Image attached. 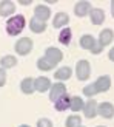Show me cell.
<instances>
[{
	"label": "cell",
	"mask_w": 114,
	"mask_h": 127,
	"mask_svg": "<svg viewBox=\"0 0 114 127\" xmlns=\"http://www.w3.org/2000/svg\"><path fill=\"white\" fill-rule=\"evenodd\" d=\"M25 25H26V20H25L23 16H12L8 19V22H6V33L9 36H19L23 31Z\"/></svg>",
	"instance_id": "cell-1"
},
{
	"label": "cell",
	"mask_w": 114,
	"mask_h": 127,
	"mask_svg": "<svg viewBox=\"0 0 114 127\" xmlns=\"http://www.w3.org/2000/svg\"><path fill=\"white\" fill-rule=\"evenodd\" d=\"M76 74H77L79 81H86L91 74V65L88 61H79L77 65H76Z\"/></svg>",
	"instance_id": "cell-2"
},
{
	"label": "cell",
	"mask_w": 114,
	"mask_h": 127,
	"mask_svg": "<svg viewBox=\"0 0 114 127\" xmlns=\"http://www.w3.org/2000/svg\"><path fill=\"white\" fill-rule=\"evenodd\" d=\"M16 53L20 54V56H26L31 50H33V40L29 37H22L20 40L16 42Z\"/></svg>",
	"instance_id": "cell-3"
},
{
	"label": "cell",
	"mask_w": 114,
	"mask_h": 127,
	"mask_svg": "<svg viewBox=\"0 0 114 127\" xmlns=\"http://www.w3.org/2000/svg\"><path fill=\"white\" fill-rule=\"evenodd\" d=\"M66 95V85L63 84V82H56V84L51 85V88H49V98H51V101H56L60 99L62 96H65Z\"/></svg>",
	"instance_id": "cell-4"
},
{
	"label": "cell",
	"mask_w": 114,
	"mask_h": 127,
	"mask_svg": "<svg viewBox=\"0 0 114 127\" xmlns=\"http://www.w3.org/2000/svg\"><path fill=\"white\" fill-rule=\"evenodd\" d=\"M97 115H100L102 118H106V119H110L114 116V105L111 102H100L99 107H97Z\"/></svg>",
	"instance_id": "cell-5"
},
{
	"label": "cell",
	"mask_w": 114,
	"mask_h": 127,
	"mask_svg": "<svg viewBox=\"0 0 114 127\" xmlns=\"http://www.w3.org/2000/svg\"><path fill=\"white\" fill-rule=\"evenodd\" d=\"M45 58L51 62V64H59L62 59H63V54H62V51L59 48H56V47H49V48H46V51H45Z\"/></svg>",
	"instance_id": "cell-6"
},
{
	"label": "cell",
	"mask_w": 114,
	"mask_h": 127,
	"mask_svg": "<svg viewBox=\"0 0 114 127\" xmlns=\"http://www.w3.org/2000/svg\"><path fill=\"white\" fill-rule=\"evenodd\" d=\"M34 17L42 20V22H46L48 19L51 17V9L45 5H37L36 9H34Z\"/></svg>",
	"instance_id": "cell-7"
},
{
	"label": "cell",
	"mask_w": 114,
	"mask_h": 127,
	"mask_svg": "<svg viewBox=\"0 0 114 127\" xmlns=\"http://www.w3.org/2000/svg\"><path fill=\"white\" fill-rule=\"evenodd\" d=\"M34 87H36V92L45 93L46 90H49V88H51V81H49V78L40 76V78L34 79Z\"/></svg>",
	"instance_id": "cell-8"
},
{
	"label": "cell",
	"mask_w": 114,
	"mask_h": 127,
	"mask_svg": "<svg viewBox=\"0 0 114 127\" xmlns=\"http://www.w3.org/2000/svg\"><path fill=\"white\" fill-rule=\"evenodd\" d=\"M93 8H91V3L90 2H86V0H83V2H77L74 6V12H76V16H79V17H85L88 12H90Z\"/></svg>",
	"instance_id": "cell-9"
},
{
	"label": "cell",
	"mask_w": 114,
	"mask_h": 127,
	"mask_svg": "<svg viewBox=\"0 0 114 127\" xmlns=\"http://www.w3.org/2000/svg\"><path fill=\"white\" fill-rule=\"evenodd\" d=\"M94 85H96V88H97V93L106 92V90H110V87H111V78L108 74H106V76H100V78L94 82Z\"/></svg>",
	"instance_id": "cell-10"
},
{
	"label": "cell",
	"mask_w": 114,
	"mask_h": 127,
	"mask_svg": "<svg viewBox=\"0 0 114 127\" xmlns=\"http://www.w3.org/2000/svg\"><path fill=\"white\" fill-rule=\"evenodd\" d=\"M83 113H85V116L88 119H91L97 115V102L94 99H90V101H86L85 105H83Z\"/></svg>",
	"instance_id": "cell-11"
},
{
	"label": "cell",
	"mask_w": 114,
	"mask_h": 127,
	"mask_svg": "<svg viewBox=\"0 0 114 127\" xmlns=\"http://www.w3.org/2000/svg\"><path fill=\"white\" fill-rule=\"evenodd\" d=\"M90 17H91L93 25H102L105 20V11L100 8H93L90 11Z\"/></svg>",
	"instance_id": "cell-12"
},
{
	"label": "cell",
	"mask_w": 114,
	"mask_h": 127,
	"mask_svg": "<svg viewBox=\"0 0 114 127\" xmlns=\"http://www.w3.org/2000/svg\"><path fill=\"white\" fill-rule=\"evenodd\" d=\"M14 11H16L14 2H9V0H3V2H0V16L8 17L11 14H14Z\"/></svg>",
	"instance_id": "cell-13"
},
{
	"label": "cell",
	"mask_w": 114,
	"mask_h": 127,
	"mask_svg": "<svg viewBox=\"0 0 114 127\" xmlns=\"http://www.w3.org/2000/svg\"><path fill=\"white\" fill-rule=\"evenodd\" d=\"M114 39V33L110 30V28H105L100 31V34H99V43L102 47H106V45H110V43L113 42Z\"/></svg>",
	"instance_id": "cell-14"
},
{
	"label": "cell",
	"mask_w": 114,
	"mask_h": 127,
	"mask_svg": "<svg viewBox=\"0 0 114 127\" xmlns=\"http://www.w3.org/2000/svg\"><path fill=\"white\" fill-rule=\"evenodd\" d=\"M29 30L33 31V33L40 34V33H43V31L46 30V22H42V20H39V19L33 17L31 22H29Z\"/></svg>",
	"instance_id": "cell-15"
},
{
	"label": "cell",
	"mask_w": 114,
	"mask_h": 127,
	"mask_svg": "<svg viewBox=\"0 0 114 127\" xmlns=\"http://www.w3.org/2000/svg\"><path fill=\"white\" fill-rule=\"evenodd\" d=\"M71 74H73V70L69 67H62V68H59L54 73V78L59 82H63V81H68L69 78H71Z\"/></svg>",
	"instance_id": "cell-16"
},
{
	"label": "cell",
	"mask_w": 114,
	"mask_h": 127,
	"mask_svg": "<svg viewBox=\"0 0 114 127\" xmlns=\"http://www.w3.org/2000/svg\"><path fill=\"white\" fill-rule=\"evenodd\" d=\"M20 90L25 95H31L33 92H36V87H34V79L33 78H25L20 82Z\"/></svg>",
	"instance_id": "cell-17"
},
{
	"label": "cell",
	"mask_w": 114,
	"mask_h": 127,
	"mask_svg": "<svg viewBox=\"0 0 114 127\" xmlns=\"http://www.w3.org/2000/svg\"><path fill=\"white\" fill-rule=\"evenodd\" d=\"M69 104H71V98L68 95H65V96H62L60 99H57L54 102V109L59 112H65L66 109H69Z\"/></svg>",
	"instance_id": "cell-18"
},
{
	"label": "cell",
	"mask_w": 114,
	"mask_h": 127,
	"mask_svg": "<svg viewBox=\"0 0 114 127\" xmlns=\"http://www.w3.org/2000/svg\"><path fill=\"white\" fill-rule=\"evenodd\" d=\"M68 22H69V16L66 12H57V16L53 20V25H54V28H62V27H65Z\"/></svg>",
	"instance_id": "cell-19"
},
{
	"label": "cell",
	"mask_w": 114,
	"mask_h": 127,
	"mask_svg": "<svg viewBox=\"0 0 114 127\" xmlns=\"http://www.w3.org/2000/svg\"><path fill=\"white\" fill-rule=\"evenodd\" d=\"M96 42L97 40L94 39L91 34H85V36L80 37V47L83 48V50H90V51H91V48L94 47V43H96Z\"/></svg>",
	"instance_id": "cell-20"
},
{
	"label": "cell",
	"mask_w": 114,
	"mask_h": 127,
	"mask_svg": "<svg viewBox=\"0 0 114 127\" xmlns=\"http://www.w3.org/2000/svg\"><path fill=\"white\" fill-rule=\"evenodd\" d=\"M0 65H2V68H12V67L17 65V59L11 54L3 56V58L0 59Z\"/></svg>",
	"instance_id": "cell-21"
},
{
	"label": "cell",
	"mask_w": 114,
	"mask_h": 127,
	"mask_svg": "<svg viewBox=\"0 0 114 127\" xmlns=\"http://www.w3.org/2000/svg\"><path fill=\"white\" fill-rule=\"evenodd\" d=\"M71 37H73V33L69 28H63L59 34V42L63 43V45H69V42H71Z\"/></svg>",
	"instance_id": "cell-22"
},
{
	"label": "cell",
	"mask_w": 114,
	"mask_h": 127,
	"mask_svg": "<svg viewBox=\"0 0 114 127\" xmlns=\"http://www.w3.org/2000/svg\"><path fill=\"white\" fill-rule=\"evenodd\" d=\"M37 68L42 70V71H49V70L54 68V64H51L45 56H43V58H40L39 61H37Z\"/></svg>",
	"instance_id": "cell-23"
},
{
	"label": "cell",
	"mask_w": 114,
	"mask_h": 127,
	"mask_svg": "<svg viewBox=\"0 0 114 127\" xmlns=\"http://www.w3.org/2000/svg\"><path fill=\"white\" fill-rule=\"evenodd\" d=\"M83 105H85V102L82 101L80 96H73V98H71V104H69V109H71L73 112H79V110H82V109H83Z\"/></svg>",
	"instance_id": "cell-24"
},
{
	"label": "cell",
	"mask_w": 114,
	"mask_h": 127,
	"mask_svg": "<svg viewBox=\"0 0 114 127\" xmlns=\"http://www.w3.org/2000/svg\"><path fill=\"white\" fill-rule=\"evenodd\" d=\"M80 123H82V119L79 115H71L66 119V127H79Z\"/></svg>",
	"instance_id": "cell-25"
},
{
	"label": "cell",
	"mask_w": 114,
	"mask_h": 127,
	"mask_svg": "<svg viewBox=\"0 0 114 127\" xmlns=\"http://www.w3.org/2000/svg\"><path fill=\"white\" fill-rule=\"evenodd\" d=\"M96 93H97V88H96V85H94V84H90V85H86L83 88V95H85V96H88V98L94 96Z\"/></svg>",
	"instance_id": "cell-26"
},
{
	"label": "cell",
	"mask_w": 114,
	"mask_h": 127,
	"mask_svg": "<svg viewBox=\"0 0 114 127\" xmlns=\"http://www.w3.org/2000/svg\"><path fill=\"white\" fill-rule=\"evenodd\" d=\"M37 127H53V123H51V119H48V118H40L39 121H37Z\"/></svg>",
	"instance_id": "cell-27"
},
{
	"label": "cell",
	"mask_w": 114,
	"mask_h": 127,
	"mask_svg": "<svg viewBox=\"0 0 114 127\" xmlns=\"http://www.w3.org/2000/svg\"><path fill=\"white\" fill-rule=\"evenodd\" d=\"M102 50H103V47L99 43V40L94 43V47L91 48V51H93V54H99V53H102Z\"/></svg>",
	"instance_id": "cell-28"
},
{
	"label": "cell",
	"mask_w": 114,
	"mask_h": 127,
	"mask_svg": "<svg viewBox=\"0 0 114 127\" xmlns=\"http://www.w3.org/2000/svg\"><path fill=\"white\" fill-rule=\"evenodd\" d=\"M6 84V71L5 68H0V87H3Z\"/></svg>",
	"instance_id": "cell-29"
},
{
	"label": "cell",
	"mask_w": 114,
	"mask_h": 127,
	"mask_svg": "<svg viewBox=\"0 0 114 127\" xmlns=\"http://www.w3.org/2000/svg\"><path fill=\"white\" fill-rule=\"evenodd\" d=\"M108 58H110V61H113V62H114V47L110 50V53H108Z\"/></svg>",
	"instance_id": "cell-30"
},
{
	"label": "cell",
	"mask_w": 114,
	"mask_h": 127,
	"mask_svg": "<svg viewBox=\"0 0 114 127\" xmlns=\"http://www.w3.org/2000/svg\"><path fill=\"white\" fill-rule=\"evenodd\" d=\"M19 3H20V5H23V6H28L29 3H33V2H31V0H20Z\"/></svg>",
	"instance_id": "cell-31"
},
{
	"label": "cell",
	"mask_w": 114,
	"mask_h": 127,
	"mask_svg": "<svg viewBox=\"0 0 114 127\" xmlns=\"http://www.w3.org/2000/svg\"><path fill=\"white\" fill-rule=\"evenodd\" d=\"M111 14L114 17V0H111Z\"/></svg>",
	"instance_id": "cell-32"
},
{
	"label": "cell",
	"mask_w": 114,
	"mask_h": 127,
	"mask_svg": "<svg viewBox=\"0 0 114 127\" xmlns=\"http://www.w3.org/2000/svg\"><path fill=\"white\" fill-rule=\"evenodd\" d=\"M20 127H29V126H28V124H22Z\"/></svg>",
	"instance_id": "cell-33"
},
{
	"label": "cell",
	"mask_w": 114,
	"mask_h": 127,
	"mask_svg": "<svg viewBox=\"0 0 114 127\" xmlns=\"http://www.w3.org/2000/svg\"><path fill=\"white\" fill-rule=\"evenodd\" d=\"M99 127H105V126H99Z\"/></svg>",
	"instance_id": "cell-34"
},
{
	"label": "cell",
	"mask_w": 114,
	"mask_h": 127,
	"mask_svg": "<svg viewBox=\"0 0 114 127\" xmlns=\"http://www.w3.org/2000/svg\"><path fill=\"white\" fill-rule=\"evenodd\" d=\"M79 127H83V126H79Z\"/></svg>",
	"instance_id": "cell-35"
}]
</instances>
